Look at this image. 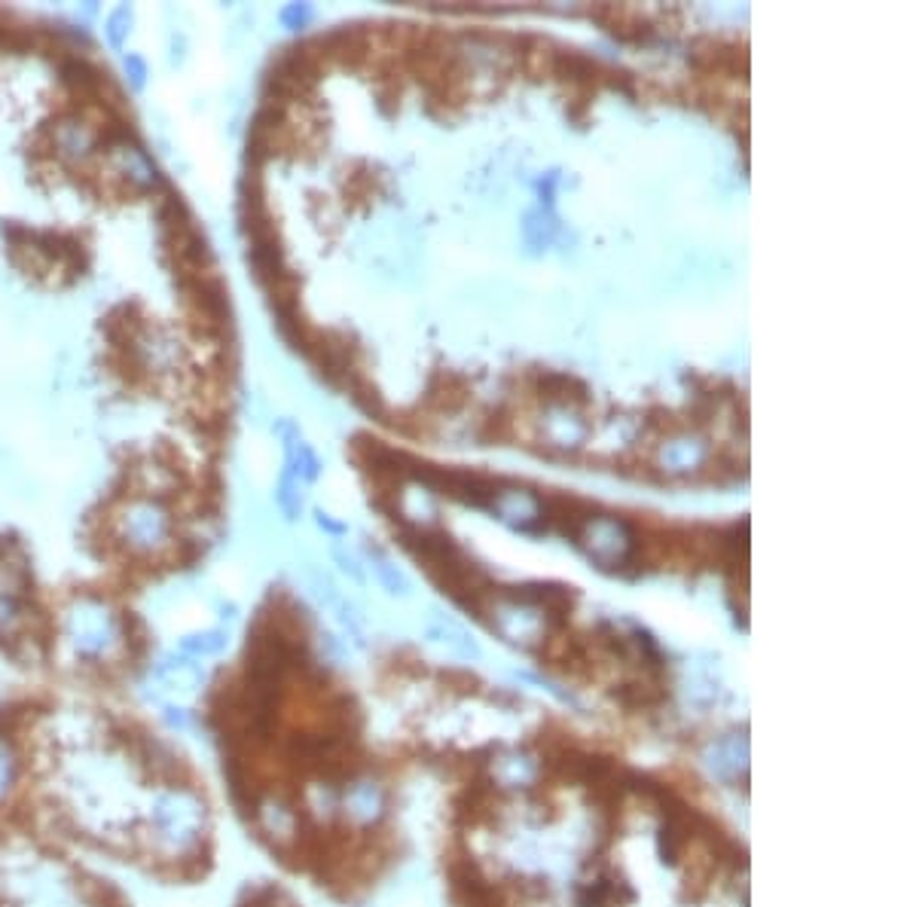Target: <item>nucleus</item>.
<instances>
[{"instance_id": "obj_1", "label": "nucleus", "mask_w": 916, "mask_h": 907, "mask_svg": "<svg viewBox=\"0 0 916 907\" xmlns=\"http://www.w3.org/2000/svg\"><path fill=\"white\" fill-rule=\"evenodd\" d=\"M706 767L718 782H727V786L736 782L748 767L746 737H724L718 743H712L706 751Z\"/></svg>"}, {"instance_id": "obj_2", "label": "nucleus", "mask_w": 916, "mask_h": 907, "mask_svg": "<svg viewBox=\"0 0 916 907\" xmlns=\"http://www.w3.org/2000/svg\"><path fill=\"white\" fill-rule=\"evenodd\" d=\"M496 776L508 786V789H525L537 779V764L525 755H511L504 761H498Z\"/></svg>"}, {"instance_id": "obj_3", "label": "nucleus", "mask_w": 916, "mask_h": 907, "mask_svg": "<svg viewBox=\"0 0 916 907\" xmlns=\"http://www.w3.org/2000/svg\"><path fill=\"white\" fill-rule=\"evenodd\" d=\"M349 810H352L354 819H361V822H373V819L382 813V791L376 789L373 782H361V786H354L352 794H349Z\"/></svg>"}]
</instances>
